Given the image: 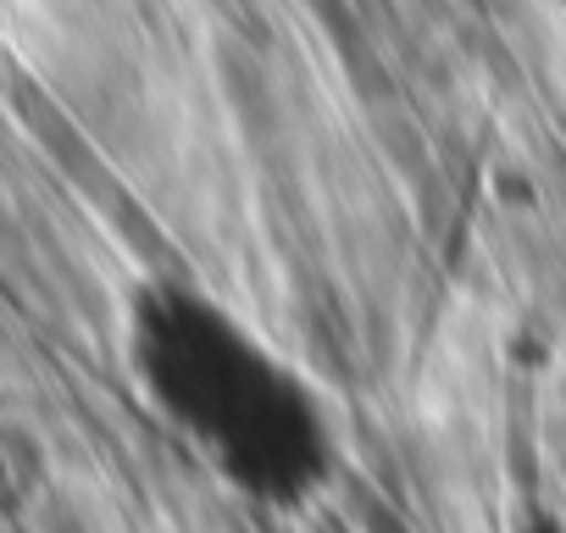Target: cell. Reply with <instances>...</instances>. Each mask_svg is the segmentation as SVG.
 Instances as JSON below:
<instances>
[{
	"label": "cell",
	"instance_id": "obj_1",
	"mask_svg": "<svg viewBox=\"0 0 566 533\" xmlns=\"http://www.w3.org/2000/svg\"><path fill=\"white\" fill-rule=\"evenodd\" d=\"M134 367L178 439L244 500L306 505L339 467V433L317 384L255 328L189 290L145 295Z\"/></svg>",
	"mask_w": 566,
	"mask_h": 533
}]
</instances>
